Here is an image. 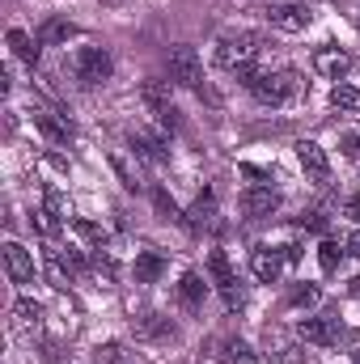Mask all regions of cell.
Returning a JSON list of instances; mask_svg holds the SVG:
<instances>
[{
    "mask_svg": "<svg viewBox=\"0 0 360 364\" xmlns=\"http://www.w3.org/2000/svg\"><path fill=\"white\" fill-rule=\"evenodd\" d=\"M250 93L263 102V106H284V102H292L297 93H301V77L292 73V68H280V73H263Z\"/></svg>",
    "mask_w": 360,
    "mask_h": 364,
    "instance_id": "obj_3",
    "label": "cell"
},
{
    "mask_svg": "<svg viewBox=\"0 0 360 364\" xmlns=\"http://www.w3.org/2000/svg\"><path fill=\"white\" fill-rule=\"evenodd\" d=\"M77 34V26L68 21V17H47L43 26H38V43L43 47H60V43H68Z\"/></svg>",
    "mask_w": 360,
    "mask_h": 364,
    "instance_id": "obj_20",
    "label": "cell"
},
{
    "mask_svg": "<svg viewBox=\"0 0 360 364\" xmlns=\"http://www.w3.org/2000/svg\"><path fill=\"white\" fill-rule=\"evenodd\" d=\"M314 68H318L327 81H344L348 68H352V55L339 51V47H318V51H314Z\"/></svg>",
    "mask_w": 360,
    "mask_h": 364,
    "instance_id": "obj_11",
    "label": "cell"
},
{
    "mask_svg": "<svg viewBox=\"0 0 360 364\" xmlns=\"http://www.w3.org/2000/svg\"><path fill=\"white\" fill-rule=\"evenodd\" d=\"M268 21L275 30H284V34H301V30H309L314 13L301 9V4H275V9H268Z\"/></svg>",
    "mask_w": 360,
    "mask_h": 364,
    "instance_id": "obj_8",
    "label": "cell"
},
{
    "mask_svg": "<svg viewBox=\"0 0 360 364\" xmlns=\"http://www.w3.org/2000/svg\"><path fill=\"white\" fill-rule=\"evenodd\" d=\"M9 47H13V55L17 60H26V64H38V38H30L26 30H9Z\"/></svg>",
    "mask_w": 360,
    "mask_h": 364,
    "instance_id": "obj_22",
    "label": "cell"
},
{
    "mask_svg": "<svg viewBox=\"0 0 360 364\" xmlns=\"http://www.w3.org/2000/svg\"><path fill=\"white\" fill-rule=\"evenodd\" d=\"M166 267H170V259L162 250H140L136 255V284H157L166 275Z\"/></svg>",
    "mask_w": 360,
    "mask_h": 364,
    "instance_id": "obj_18",
    "label": "cell"
},
{
    "mask_svg": "<svg viewBox=\"0 0 360 364\" xmlns=\"http://www.w3.org/2000/svg\"><path fill=\"white\" fill-rule=\"evenodd\" d=\"M102 4H123V0H102Z\"/></svg>",
    "mask_w": 360,
    "mask_h": 364,
    "instance_id": "obj_40",
    "label": "cell"
},
{
    "mask_svg": "<svg viewBox=\"0 0 360 364\" xmlns=\"http://www.w3.org/2000/svg\"><path fill=\"white\" fill-rule=\"evenodd\" d=\"M93 272L102 275L106 284H115V275H119V267H115V259H110V255H102V250H97V255H93Z\"/></svg>",
    "mask_w": 360,
    "mask_h": 364,
    "instance_id": "obj_32",
    "label": "cell"
},
{
    "mask_svg": "<svg viewBox=\"0 0 360 364\" xmlns=\"http://www.w3.org/2000/svg\"><path fill=\"white\" fill-rule=\"evenodd\" d=\"M301 259V246H284V263H297Z\"/></svg>",
    "mask_w": 360,
    "mask_h": 364,
    "instance_id": "obj_38",
    "label": "cell"
},
{
    "mask_svg": "<svg viewBox=\"0 0 360 364\" xmlns=\"http://www.w3.org/2000/svg\"><path fill=\"white\" fill-rule=\"evenodd\" d=\"M297 225L309 229V233H327V216H322V212H309V216H301Z\"/></svg>",
    "mask_w": 360,
    "mask_h": 364,
    "instance_id": "obj_34",
    "label": "cell"
},
{
    "mask_svg": "<svg viewBox=\"0 0 360 364\" xmlns=\"http://www.w3.org/2000/svg\"><path fill=\"white\" fill-rule=\"evenodd\" d=\"M221 364H263V360H259V352H255L250 343L225 339V343H221Z\"/></svg>",
    "mask_w": 360,
    "mask_h": 364,
    "instance_id": "obj_21",
    "label": "cell"
},
{
    "mask_svg": "<svg viewBox=\"0 0 360 364\" xmlns=\"http://www.w3.org/2000/svg\"><path fill=\"white\" fill-rule=\"evenodd\" d=\"M348 250H352V255L360 259V233H352V237H348Z\"/></svg>",
    "mask_w": 360,
    "mask_h": 364,
    "instance_id": "obj_39",
    "label": "cell"
},
{
    "mask_svg": "<svg viewBox=\"0 0 360 364\" xmlns=\"http://www.w3.org/2000/svg\"><path fill=\"white\" fill-rule=\"evenodd\" d=\"M318 263H322L327 275H335L339 263H344V246H339V242H322V246H318Z\"/></svg>",
    "mask_w": 360,
    "mask_h": 364,
    "instance_id": "obj_26",
    "label": "cell"
},
{
    "mask_svg": "<svg viewBox=\"0 0 360 364\" xmlns=\"http://www.w3.org/2000/svg\"><path fill=\"white\" fill-rule=\"evenodd\" d=\"M297 157H301V170H305L314 182H327V178H331V161H327V149H322V144L301 140V144H297Z\"/></svg>",
    "mask_w": 360,
    "mask_h": 364,
    "instance_id": "obj_13",
    "label": "cell"
},
{
    "mask_svg": "<svg viewBox=\"0 0 360 364\" xmlns=\"http://www.w3.org/2000/svg\"><path fill=\"white\" fill-rule=\"evenodd\" d=\"M140 97H144V106H149L153 114H157V110H166V106H174V102H170V81H144Z\"/></svg>",
    "mask_w": 360,
    "mask_h": 364,
    "instance_id": "obj_23",
    "label": "cell"
},
{
    "mask_svg": "<svg viewBox=\"0 0 360 364\" xmlns=\"http://www.w3.org/2000/svg\"><path fill=\"white\" fill-rule=\"evenodd\" d=\"M13 318H17V326H38V318H43V309L30 301V296H21L17 305H13Z\"/></svg>",
    "mask_w": 360,
    "mask_h": 364,
    "instance_id": "obj_28",
    "label": "cell"
},
{
    "mask_svg": "<svg viewBox=\"0 0 360 364\" xmlns=\"http://www.w3.org/2000/svg\"><path fill=\"white\" fill-rule=\"evenodd\" d=\"M132 331H136V339H149V343H166V339L179 335V326L170 318H162V314H140L132 322Z\"/></svg>",
    "mask_w": 360,
    "mask_h": 364,
    "instance_id": "obj_12",
    "label": "cell"
},
{
    "mask_svg": "<svg viewBox=\"0 0 360 364\" xmlns=\"http://www.w3.org/2000/svg\"><path fill=\"white\" fill-rule=\"evenodd\" d=\"M259 55V34H250V30H238V34H221L216 38V51H212V60L221 64V68H242V64H250Z\"/></svg>",
    "mask_w": 360,
    "mask_h": 364,
    "instance_id": "obj_2",
    "label": "cell"
},
{
    "mask_svg": "<svg viewBox=\"0 0 360 364\" xmlns=\"http://www.w3.org/2000/svg\"><path fill=\"white\" fill-rule=\"evenodd\" d=\"M127 144H132V153H136L140 161H149V166H166V161H170V144H166L162 132L136 127V132H127Z\"/></svg>",
    "mask_w": 360,
    "mask_h": 364,
    "instance_id": "obj_6",
    "label": "cell"
},
{
    "mask_svg": "<svg viewBox=\"0 0 360 364\" xmlns=\"http://www.w3.org/2000/svg\"><path fill=\"white\" fill-rule=\"evenodd\" d=\"M288 305H318V288L314 284H292L288 288Z\"/></svg>",
    "mask_w": 360,
    "mask_h": 364,
    "instance_id": "obj_31",
    "label": "cell"
},
{
    "mask_svg": "<svg viewBox=\"0 0 360 364\" xmlns=\"http://www.w3.org/2000/svg\"><path fill=\"white\" fill-rule=\"evenodd\" d=\"M93 360H97V364H132V356H127L119 343H102V348L93 352Z\"/></svg>",
    "mask_w": 360,
    "mask_h": 364,
    "instance_id": "obj_30",
    "label": "cell"
},
{
    "mask_svg": "<svg viewBox=\"0 0 360 364\" xmlns=\"http://www.w3.org/2000/svg\"><path fill=\"white\" fill-rule=\"evenodd\" d=\"M166 73H170V85L203 93V64H199V51L195 47H170L166 51Z\"/></svg>",
    "mask_w": 360,
    "mask_h": 364,
    "instance_id": "obj_1",
    "label": "cell"
},
{
    "mask_svg": "<svg viewBox=\"0 0 360 364\" xmlns=\"http://www.w3.org/2000/svg\"><path fill=\"white\" fill-rule=\"evenodd\" d=\"M34 229H38L43 237H60V229H64V216H60V191H55V186H47V195H43V208L34 212Z\"/></svg>",
    "mask_w": 360,
    "mask_h": 364,
    "instance_id": "obj_9",
    "label": "cell"
},
{
    "mask_svg": "<svg viewBox=\"0 0 360 364\" xmlns=\"http://www.w3.org/2000/svg\"><path fill=\"white\" fill-rule=\"evenodd\" d=\"M73 229H77L90 246H97V250L106 246V229H102V225H93V220H85V216H73Z\"/></svg>",
    "mask_w": 360,
    "mask_h": 364,
    "instance_id": "obj_27",
    "label": "cell"
},
{
    "mask_svg": "<svg viewBox=\"0 0 360 364\" xmlns=\"http://www.w3.org/2000/svg\"><path fill=\"white\" fill-rule=\"evenodd\" d=\"M153 203H157V212H162L166 220H179V225H186V216L179 212V203L170 199V191H162V186H157V191H153Z\"/></svg>",
    "mask_w": 360,
    "mask_h": 364,
    "instance_id": "obj_29",
    "label": "cell"
},
{
    "mask_svg": "<svg viewBox=\"0 0 360 364\" xmlns=\"http://www.w3.org/2000/svg\"><path fill=\"white\" fill-rule=\"evenodd\" d=\"M280 267H284V250H271V246L250 250V272L259 275L263 284H275L280 279Z\"/></svg>",
    "mask_w": 360,
    "mask_h": 364,
    "instance_id": "obj_15",
    "label": "cell"
},
{
    "mask_svg": "<svg viewBox=\"0 0 360 364\" xmlns=\"http://www.w3.org/2000/svg\"><path fill=\"white\" fill-rule=\"evenodd\" d=\"M297 335H301L305 343L331 348V343H339L344 326H339V318H301V322H297Z\"/></svg>",
    "mask_w": 360,
    "mask_h": 364,
    "instance_id": "obj_7",
    "label": "cell"
},
{
    "mask_svg": "<svg viewBox=\"0 0 360 364\" xmlns=\"http://www.w3.org/2000/svg\"><path fill=\"white\" fill-rule=\"evenodd\" d=\"M203 296H208V284H203V275L186 272L179 279V305L186 309V314H199L203 309Z\"/></svg>",
    "mask_w": 360,
    "mask_h": 364,
    "instance_id": "obj_17",
    "label": "cell"
},
{
    "mask_svg": "<svg viewBox=\"0 0 360 364\" xmlns=\"http://www.w3.org/2000/svg\"><path fill=\"white\" fill-rule=\"evenodd\" d=\"M331 106L335 110H348V114H360V90L356 85H335L331 90Z\"/></svg>",
    "mask_w": 360,
    "mask_h": 364,
    "instance_id": "obj_24",
    "label": "cell"
},
{
    "mask_svg": "<svg viewBox=\"0 0 360 364\" xmlns=\"http://www.w3.org/2000/svg\"><path fill=\"white\" fill-rule=\"evenodd\" d=\"M4 272L13 284H34V255L17 242H4Z\"/></svg>",
    "mask_w": 360,
    "mask_h": 364,
    "instance_id": "obj_10",
    "label": "cell"
},
{
    "mask_svg": "<svg viewBox=\"0 0 360 364\" xmlns=\"http://www.w3.org/2000/svg\"><path fill=\"white\" fill-rule=\"evenodd\" d=\"M51 255L64 263V272H68V275H85L93 267V259H85L81 250H51Z\"/></svg>",
    "mask_w": 360,
    "mask_h": 364,
    "instance_id": "obj_25",
    "label": "cell"
},
{
    "mask_svg": "<svg viewBox=\"0 0 360 364\" xmlns=\"http://www.w3.org/2000/svg\"><path fill=\"white\" fill-rule=\"evenodd\" d=\"M212 225H216V195L203 191L186 212V229H212Z\"/></svg>",
    "mask_w": 360,
    "mask_h": 364,
    "instance_id": "obj_19",
    "label": "cell"
},
{
    "mask_svg": "<svg viewBox=\"0 0 360 364\" xmlns=\"http://www.w3.org/2000/svg\"><path fill=\"white\" fill-rule=\"evenodd\" d=\"M344 157L348 161H360V136H344Z\"/></svg>",
    "mask_w": 360,
    "mask_h": 364,
    "instance_id": "obj_36",
    "label": "cell"
},
{
    "mask_svg": "<svg viewBox=\"0 0 360 364\" xmlns=\"http://www.w3.org/2000/svg\"><path fill=\"white\" fill-rule=\"evenodd\" d=\"M208 275H212V284H216V292L225 296L229 309H242V305H246V292H242L238 275L229 267V255H225V250H212V255H208Z\"/></svg>",
    "mask_w": 360,
    "mask_h": 364,
    "instance_id": "obj_5",
    "label": "cell"
},
{
    "mask_svg": "<svg viewBox=\"0 0 360 364\" xmlns=\"http://www.w3.org/2000/svg\"><path fill=\"white\" fill-rule=\"evenodd\" d=\"M110 73H115V60H110V51H106V47H81V51L73 55V77H77L85 90L102 85Z\"/></svg>",
    "mask_w": 360,
    "mask_h": 364,
    "instance_id": "obj_4",
    "label": "cell"
},
{
    "mask_svg": "<svg viewBox=\"0 0 360 364\" xmlns=\"http://www.w3.org/2000/svg\"><path fill=\"white\" fill-rule=\"evenodd\" d=\"M110 166H115V174H119V178H123V186H127V191H140V178H136V174H132V170H127V166H123V161H119V157H115V161H110Z\"/></svg>",
    "mask_w": 360,
    "mask_h": 364,
    "instance_id": "obj_35",
    "label": "cell"
},
{
    "mask_svg": "<svg viewBox=\"0 0 360 364\" xmlns=\"http://www.w3.org/2000/svg\"><path fill=\"white\" fill-rule=\"evenodd\" d=\"M157 123H162V132H179V127H182L179 106H166V110H157Z\"/></svg>",
    "mask_w": 360,
    "mask_h": 364,
    "instance_id": "obj_33",
    "label": "cell"
},
{
    "mask_svg": "<svg viewBox=\"0 0 360 364\" xmlns=\"http://www.w3.org/2000/svg\"><path fill=\"white\" fill-rule=\"evenodd\" d=\"M34 127L51 140V144H73V123L64 119V114H51V110H43V114H34Z\"/></svg>",
    "mask_w": 360,
    "mask_h": 364,
    "instance_id": "obj_16",
    "label": "cell"
},
{
    "mask_svg": "<svg viewBox=\"0 0 360 364\" xmlns=\"http://www.w3.org/2000/svg\"><path fill=\"white\" fill-rule=\"evenodd\" d=\"M348 216H352V220H360V191L348 199Z\"/></svg>",
    "mask_w": 360,
    "mask_h": 364,
    "instance_id": "obj_37",
    "label": "cell"
},
{
    "mask_svg": "<svg viewBox=\"0 0 360 364\" xmlns=\"http://www.w3.org/2000/svg\"><path fill=\"white\" fill-rule=\"evenodd\" d=\"M280 208V195L271 191V186H250L246 195H242V212L250 216V220H259V216H271Z\"/></svg>",
    "mask_w": 360,
    "mask_h": 364,
    "instance_id": "obj_14",
    "label": "cell"
}]
</instances>
